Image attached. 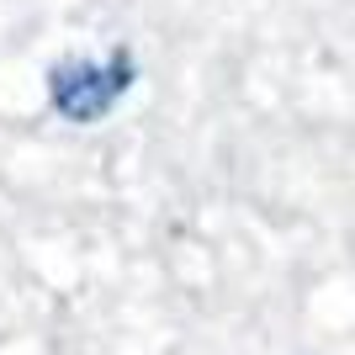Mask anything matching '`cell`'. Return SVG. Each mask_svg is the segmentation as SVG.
<instances>
[{
    "mask_svg": "<svg viewBox=\"0 0 355 355\" xmlns=\"http://www.w3.org/2000/svg\"><path fill=\"white\" fill-rule=\"evenodd\" d=\"M133 90V53L117 48L106 59H59L48 69V106L74 128L112 117V106Z\"/></svg>",
    "mask_w": 355,
    "mask_h": 355,
    "instance_id": "obj_1",
    "label": "cell"
}]
</instances>
